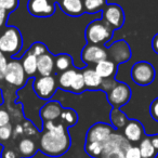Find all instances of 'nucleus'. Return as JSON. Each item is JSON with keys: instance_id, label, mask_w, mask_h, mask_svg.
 <instances>
[{"instance_id": "obj_19", "label": "nucleus", "mask_w": 158, "mask_h": 158, "mask_svg": "<svg viewBox=\"0 0 158 158\" xmlns=\"http://www.w3.org/2000/svg\"><path fill=\"white\" fill-rule=\"evenodd\" d=\"M82 76H84L85 85H86L87 89H90V90L100 89L103 79L98 75V73L95 72L94 68H91V67L85 68L84 72H82Z\"/></svg>"}, {"instance_id": "obj_8", "label": "nucleus", "mask_w": 158, "mask_h": 158, "mask_svg": "<svg viewBox=\"0 0 158 158\" xmlns=\"http://www.w3.org/2000/svg\"><path fill=\"white\" fill-rule=\"evenodd\" d=\"M33 88L38 98L49 100L56 91V81L52 76H40L34 80Z\"/></svg>"}, {"instance_id": "obj_11", "label": "nucleus", "mask_w": 158, "mask_h": 158, "mask_svg": "<svg viewBox=\"0 0 158 158\" xmlns=\"http://www.w3.org/2000/svg\"><path fill=\"white\" fill-rule=\"evenodd\" d=\"M113 29H118L125 23V13L120 6L118 5H107L103 10V19Z\"/></svg>"}, {"instance_id": "obj_29", "label": "nucleus", "mask_w": 158, "mask_h": 158, "mask_svg": "<svg viewBox=\"0 0 158 158\" xmlns=\"http://www.w3.org/2000/svg\"><path fill=\"white\" fill-rule=\"evenodd\" d=\"M85 89H86V85H85L82 72H77L76 76L73 79L72 85H70V91L74 93H81Z\"/></svg>"}, {"instance_id": "obj_44", "label": "nucleus", "mask_w": 158, "mask_h": 158, "mask_svg": "<svg viewBox=\"0 0 158 158\" xmlns=\"http://www.w3.org/2000/svg\"><path fill=\"white\" fill-rule=\"evenodd\" d=\"M51 1H53V2H55V1H57V2H59L60 0H51Z\"/></svg>"}, {"instance_id": "obj_12", "label": "nucleus", "mask_w": 158, "mask_h": 158, "mask_svg": "<svg viewBox=\"0 0 158 158\" xmlns=\"http://www.w3.org/2000/svg\"><path fill=\"white\" fill-rule=\"evenodd\" d=\"M107 57V50L99 44H88L81 51V60L86 64H98Z\"/></svg>"}, {"instance_id": "obj_13", "label": "nucleus", "mask_w": 158, "mask_h": 158, "mask_svg": "<svg viewBox=\"0 0 158 158\" xmlns=\"http://www.w3.org/2000/svg\"><path fill=\"white\" fill-rule=\"evenodd\" d=\"M107 55L112 57L114 63H123L131 57V50L125 40H119L115 42L110 49H107Z\"/></svg>"}, {"instance_id": "obj_24", "label": "nucleus", "mask_w": 158, "mask_h": 158, "mask_svg": "<svg viewBox=\"0 0 158 158\" xmlns=\"http://www.w3.org/2000/svg\"><path fill=\"white\" fill-rule=\"evenodd\" d=\"M106 6H107L106 0H84L85 12H88L90 14L103 11Z\"/></svg>"}, {"instance_id": "obj_35", "label": "nucleus", "mask_w": 158, "mask_h": 158, "mask_svg": "<svg viewBox=\"0 0 158 158\" xmlns=\"http://www.w3.org/2000/svg\"><path fill=\"white\" fill-rule=\"evenodd\" d=\"M149 114H151L152 118L158 123V98L152 102L151 106H149Z\"/></svg>"}, {"instance_id": "obj_34", "label": "nucleus", "mask_w": 158, "mask_h": 158, "mask_svg": "<svg viewBox=\"0 0 158 158\" xmlns=\"http://www.w3.org/2000/svg\"><path fill=\"white\" fill-rule=\"evenodd\" d=\"M125 158H142L141 157V153H140L139 146L130 145V146L127 148V151H126Z\"/></svg>"}, {"instance_id": "obj_38", "label": "nucleus", "mask_w": 158, "mask_h": 158, "mask_svg": "<svg viewBox=\"0 0 158 158\" xmlns=\"http://www.w3.org/2000/svg\"><path fill=\"white\" fill-rule=\"evenodd\" d=\"M8 13L9 12L7 10H5L3 8L0 7V27H2L6 25V22H7V19H8Z\"/></svg>"}, {"instance_id": "obj_7", "label": "nucleus", "mask_w": 158, "mask_h": 158, "mask_svg": "<svg viewBox=\"0 0 158 158\" xmlns=\"http://www.w3.org/2000/svg\"><path fill=\"white\" fill-rule=\"evenodd\" d=\"M6 81L9 85L16 88H22L25 85L27 80V76L25 74L24 69L21 61L18 60H12L9 62L7 67V72H6L5 78Z\"/></svg>"}, {"instance_id": "obj_9", "label": "nucleus", "mask_w": 158, "mask_h": 158, "mask_svg": "<svg viewBox=\"0 0 158 158\" xmlns=\"http://www.w3.org/2000/svg\"><path fill=\"white\" fill-rule=\"evenodd\" d=\"M114 133V127L105 123H97L91 126L86 135V142L104 143Z\"/></svg>"}, {"instance_id": "obj_23", "label": "nucleus", "mask_w": 158, "mask_h": 158, "mask_svg": "<svg viewBox=\"0 0 158 158\" xmlns=\"http://www.w3.org/2000/svg\"><path fill=\"white\" fill-rule=\"evenodd\" d=\"M77 72L78 70L76 68H70V69H67L65 72H63L61 75L59 76V87L61 89H64V90H68L70 91V85L73 82V79L76 76Z\"/></svg>"}, {"instance_id": "obj_4", "label": "nucleus", "mask_w": 158, "mask_h": 158, "mask_svg": "<svg viewBox=\"0 0 158 158\" xmlns=\"http://www.w3.org/2000/svg\"><path fill=\"white\" fill-rule=\"evenodd\" d=\"M130 142L119 133H113L103 144V153L101 158H125Z\"/></svg>"}, {"instance_id": "obj_43", "label": "nucleus", "mask_w": 158, "mask_h": 158, "mask_svg": "<svg viewBox=\"0 0 158 158\" xmlns=\"http://www.w3.org/2000/svg\"><path fill=\"white\" fill-rule=\"evenodd\" d=\"M14 135H21V134L24 133V129H23V126L22 125H18L15 127V129H14Z\"/></svg>"}, {"instance_id": "obj_31", "label": "nucleus", "mask_w": 158, "mask_h": 158, "mask_svg": "<svg viewBox=\"0 0 158 158\" xmlns=\"http://www.w3.org/2000/svg\"><path fill=\"white\" fill-rule=\"evenodd\" d=\"M20 5V0H0V7L8 12H13Z\"/></svg>"}, {"instance_id": "obj_32", "label": "nucleus", "mask_w": 158, "mask_h": 158, "mask_svg": "<svg viewBox=\"0 0 158 158\" xmlns=\"http://www.w3.org/2000/svg\"><path fill=\"white\" fill-rule=\"evenodd\" d=\"M8 64H9V61H8L6 54L0 51V80H2V79L5 78Z\"/></svg>"}, {"instance_id": "obj_18", "label": "nucleus", "mask_w": 158, "mask_h": 158, "mask_svg": "<svg viewBox=\"0 0 158 158\" xmlns=\"http://www.w3.org/2000/svg\"><path fill=\"white\" fill-rule=\"evenodd\" d=\"M54 68V57L50 53H46L37 59V72L40 76H51Z\"/></svg>"}, {"instance_id": "obj_10", "label": "nucleus", "mask_w": 158, "mask_h": 158, "mask_svg": "<svg viewBox=\"0 0 158 158\" xmlns=\"http://www.w3.org/2000/svg\"><path fill=\"white\" fill-rule=\"evenodd\" d=\"M27 10L36 18H49L55 12V5L51 0H28Z\"/></svg>"}, {"instance_id": "obj_42", "label": "nucleus", "mask_w": 158, "mask_h": 158, "mask_svg": "<svg viewBox=\"0 0 158 158\" xmlns=\"http://www.w3.org/2000/svg\"><path fill=\"white\" fill-rule=\"evenodd\" d=\"M149 138H151L152 144H153V146L155 147L156 152L158 153V135H152V136H149Z\"/></svg>"}, {"instance_id": "obj_3", "label": "nucleus", "mask_w": 158, "mask_h": 158, "mask_svg": "<svg viewBox=\"0 0 158 158\" xmlns=\"http://www.w3.org/2000/svg\"><path fill=\"white\" fill-rule=\"evenodd\" d=\"M23 47L22 34L16 27L9 26L0 35V51L8 55H15Z\"/></svg>"}, {"instance_id": "obj_14", "label": "nucleus", "mask_w": 158, "mask_h": 158, "mask_svg": "<svg viewBox=\"0 0 158 158\" xmlns=\"http://www.w3.org/2000/svg\"><path fill=\"white\" fill-rule=\"evenodd\" d=\"M144 135V128L139 120L131 119L123 128V136L129 142H140Z\"/></svg>"}, {"instance_id": "obj_2", "label": "nucleus", "mask_w": 158, "mask_h": 158, "mask_svg": "<svg viewBox=\"0 0 158 158\" xmlns=\"http://www.w3.org/2000/svg\"><path fill=\"white\" fill-rule=\"evenodd\" d=\"M114 29L104 20H97L87 26L85 36L86 40L92 44H105L112 39Z\"/></svg>"}, {"instance_id": "obj_15", "label": "nucleus", "mask_w": 158, "mask_h": 158, "mask_svg": "<svg viewBox=\"0 0 158 158\" xmlns=\"http://www.w3.org/2000/svg\"><path fill=\"white\" fill-rule=\"evenodd\" d=\"M63 107L57 101H49L40 110V118L44 123L46 121H54L60 118Z\"/></svg>"}, {"instance_id": "obj_17", "label": "nucleus", "mask_w": 158, "mask_h": 158, "mask_svg": "<svg viewBox=\"0 0 158 158\" xmlns=\"http://www.w3.org/2000/svg\"><path fill=\"white\" fill-rule=\"evenodd\" d=\"M94 69L102 79L113 78L117 72V64L114 63L112 60L106 59L95 64Z\"/></svg>"}, {"instance_id": "obj_1", "label": "nucleus", "mask_w": 158, "mask_h": 158, "mask_svg": "<svg viewBox=\"0 0 158 158\" xmlns=\"http://www.w3.org/2000/svg\"><path fill=\"white\" fill-rule=\"evenodd\" d=\"M44 128L46 131L40 136V151L51 157L64 155L72 144L66 127L62 123H54V121H46L44 123Z\"/></svg>"}, {"instance_id": "obj_21", "label": "nucleus", "mask_w": 158, "mask_h": 158, "mask_svg": "<svg viewBox=\"0 0 158 158\" xmlns=\"http://www.w3.org/2000/svg\"><path fill=\"white\" fill-rule=\"evenodd\" d=\"M19 148V153H20L21 157L23 158H31L37 152V147L36 144L31 139L29 138H24L20 141L18 145Z\"/></svg>"}, {"instance_id": "obj_39", "label": "nucleus", "mask_w": 158, "mask_h": 158, "mask_svg": "<svg viewBox=\"0 0 158 158\" xmlns=\"http://www.w3.org/2000/svg\"><path fill=\"white\" fill-rule=\"evenodd\" d=\"M23 129H24V133H26L27 135H33V134H35L36 130L35 128L31 126V123H25L24 125H23Z\"/></svg>"}, {"instance_id": "obj_22", "label": "nucleus", "mask_w": 158, "mask_h": 158, "mask_svg": "<svg viewBox=\"0 0 158 158\" xmlns=\"http://www.w3.org/2000/svg\"><path fill=\"white\" fill-rule=\"evenodd\" d=\"M140 153H141V157L142 158H155L157 155V152H156L155 147L152 144V141L149 136L146 138H143L140 141Z\"/></svg>"}, {"instance_id": "obj_36", "label": "nucleus", "mask_w": 158, "mask_h": 158, "mask_svg": "<svg viewBox=\"0 0 158 158\" xmlns=\"http://www.w3.org/2000/svg\"><path fill=\"white\" fill-rule=\"evenodd\" d=\"M116 85V81H115L114 78H107V79H103V81H102V85L101 87H100V89H102V90L104 91H110V89L113 88V87Z\"/></svg>"}, {"instance_id": "obj_37", "label": "nucleus", "mask_w": 158, "mask_h": 158, "mask_svg": "<svg viewBox=\"0 0 158 158\" xmlns=\"http://www.w3.org/2000/svg\"><path fill=\"white\" fill-rule=\"evenodd\" d=\"M10 125V115L7 110H0V127Z\"/></svg>"}, {"instance_id": "obj_41", "label": "nucleus", "mask_w": 158, "mask_h": 158, "mask_svg": "<svg viewBox=\"0 0 158 158\" xmlns=\"http://www.w3.org/2000/svg\"><path fill=\"white\" fill-rule=\"evenodd\" d=\"M3 158H18V154L14 151H6L3 153Z\"/></svg>"}, {"instance_id": "obj_5", "label": "nucleus", "mask_w": 158, "mask_h": 158, "mask_svg": "<svg viewBox=\"0 0 158 158\" xmlns=\"http://www.w3.org/2000/svg\"><path fill=\"white\" fill-rule=\"evenodd\" d=\"M131 78L139 86H148L155 79V68L151 63L141 61L135 63L131 68Z\"/></svg>"}, {"instance_id": "obj_26", "label": "nucleus", "mask_w": 158, "mask_h": 158, "mask_svg": "<svg viewBox=\"0 0 158 158\" xmlns=\"http://www.w3.org/2000/svg\"><path fill=\"white\" fill-rule=\"evenodd\" d=\"M54 66L59 72L63 73L73 66V57L68 54H60L54 57Z\"/></svg>"}, {"instance_id": "obj_6", "label": "nucleus", "mask_w": 158, "mask_h": 158, "mask_svg": "<svg viewBox=\"0 0 158 158\" xmlns=\"http://www.w3.org/2000/svg\"><path fill=\"white\" fill-rule=\"evenodd\" d=\"M131 94V89L128 85L116 82V85L107 92V100L114 108H119L129 102Z\"/></svg>"}, {"instance_id": "obj_16", "label": "nucleus", "mask_w": 158, "mask_h": 158, "mask_svg": "<svg viewBox=\"0 0 158 158\" xmlns=\"http://www.w3.org/2000/svg\"><path fill=\"white\" fill-rule=\"evenodd\" d=\"M61 10L68 16L77 18L85 13L84 0H60Z\"/></svg>"}, {"instance_id": "obj_27", "label": "nucleus", "mask_w": 158, "mask_h": 158, "mask_svg": "<svg viewBox=\"0 0 158 158\" xmlns=\"http://www.w3.org/2000/svg\"><path fill=\"white\" fill-rule=\"evenodd\" d=\"M60 119H61V123L65 127H73L76 125L77 120H78V115L72 108H63Z\"/></svg>"}, {"instance_id": "obj_33", "label": "nucleus", "mask_w": 158, "mask_h": 158, "mask_svg": "<svg viewBox=\"0 0 158 158\" xmlns=\"http://www.w3.org/2000/svg\"><path fill=\"white\" fill-rule=\"evenodd\" d=\"M12 133H13V129L11 125L0 127V141H8L12 136Z\"/></svg>"}, {"instance_id": "obj_30", "label": "nucleus", "mask_w": 158, "mask_h": 158, "mask_svg": "<svg viewBox=\"0 0 158 158\" xmlns=\"http://www.w3.org/2000/svg\"><path fill=\"white\" fill-rule=\"evenodd\" d=\"M28 51L31 54L35 55L36 57H39V56H41V55L48 53L47 47L44 46V44H41V42H35V44H33L31 48L28 49Z\"/></svg>"}, {"instance_id": "obj_40", "label": "nucleus", "mask_w": 158, "mask_h": 158, "mask_svg": "<svg viewBox=\"0 0 158 158\" xmlns=\"http://www.w3.org/2000/svg\"><path fill=\"white\" fill-rule=\"evenodd\" d=\"M152 48H153L154 52L158 54V34L154 36L153 40H152Z\"/></svg>"}, {"instance_id": "obj_20", "label": "nucleus", "mask_w": 158, "mask_h": 158, "mask_svg": "<svg viewBox=\"0 0 158 158\" xmlns=\"http://www.w3.org/2000/svg\"><path fill=\"white\" fill-rule=\"evenodd\" d=\"M37 59L34 54H31L29 51H27L22 57V66L27 77H31L37 73Z\"/></svg>"}, {"instance_id": "obj_25", "label": "nucleus", "mask_w": 158, "mask_h": 158, "mask_svg": "<svg viewBox=\"0 0 158 158\" xmlns=\"http://www.w3.org/2000/svg\"><path fill=\"white\" fill-rule=\"evenodd\" d=\"M110 121L112 125L116 129H123L125 128V126L127 125L128 120L126 114H123V112L119 110V108H114L110 113Z\"/></svg>"}, {"instance_id": "obj_28", "label": "nucleus", "mask_w": 158, "mask_h": 158, "mask_svg": "<svg viewBox=\"0 0 158 158\" xmlns=\"http://www.w3.org/2000/svg\"><path fill=\"white\" fill-rule=\"evenodd\" d=\"M85 151L92 158H101L103 153V144L99 142H86Z\"/></svg>"}]
</instances>
